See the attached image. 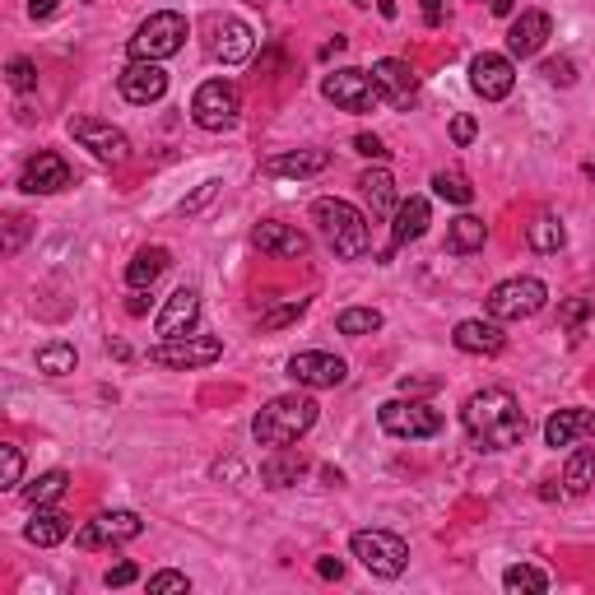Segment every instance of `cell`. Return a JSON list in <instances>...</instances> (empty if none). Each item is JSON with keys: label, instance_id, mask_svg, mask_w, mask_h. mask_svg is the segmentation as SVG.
<instances>
[{"label": "cell", "instance_id": "cell-9", "mask_svg": "<svg viewBox=\"0 0 595 595\" xmlns=\"http://www.w3.org/2000/svg\"><path fill=\"white\" fill-rule=\"evenodd\" d=\"M237 113H242V103H237V89L229 79H205L191 98V121L201 130H233Z\"/></svg>", "mask_w": 595, "mask_h": 595}, {"label": "cell", "instance_id": "cell-3", "mask_svg": "<svg viewBox=\"0 0 595 595\" xmlns=\"http://www.w3.org/2000/svg\"><path fill=\"white\" fill-rule=\"evenodd\" d=\"M312 224L321 229L326 247L336 252L340 261H359L372 247V233H368V214H359L349 201H336V195H321L312 205Z\"/></svg>", "mask_w": 595, "mask_h": 595}, {"label": "cell", "instance_id": "cell-16", "mask_svg": "<svg viewBox=\"0 0 595 595\" xmlns=\"http://www.w3.org/2000/svg\"><path fill=\"white\" fill-rule=\"evenodd\" d=\"M117 89H121L126 103L149 107V103H159L168 94V71L159 61H130L126 71L117 75Z\"/></svg>", "mask_w": 595, "mask_h": 595}, {"label": "cell", "instance_id": "cell-29", "mask_svg": "<svg viewBox=\"0 0 595 595\" xmlns=\"http://www.w3.org/2000/svg\"><path fill=\"white\" fill-rule=\"evenodd\" d=\"M359 187H363V195H368V205H372V214L378 219H386V214H395V182H391V172L386 168H368L363 178H359Z\"/></svg>", "mask_w": 595, "mask_h": 595}, {"label": "cell", "instance_id": "cell-6", "mask_svg": "<svg viewBox=\"0 0 595 595\" xmlns=\"http://www.w3.org/2000/svg\"><path fill=\"white\" fill-rule=\"evenodd\" d=\"M544 302H549L544 284L535 275H517V279H502L489 294V317L493 321H525V317L544 312Z\"/></svg>", "mask_w": 595, "mask_h": 595}, {"label": "cell", "instance_id": "cell-54", "mask_svg": "<svg viewBox=\"0 0 595 595\" xmlns=\"http://www.w3.org/2000/svg\"><path fill=\"white\" fill-rule=\"evenodd\" d=\"M586 178H595V159H591V163H586Z\"/></svg>", "mask_w": 595, "mask_h": 595}, {"label": "cell", "instance_id": "cell-47", "mask_svg": "<svg viewBox=\"0 0 595 595\" xmlns=\"http://www.w3.org/2000/svg\"><path fill=\"white\" fill-rule=\"evenodd\" d=\"M24 233H29V219H10V237H6V252H19V242H24Z\"/></svg>", "mask_w": 595, "mask_h": 595}, {"label": "cell", "instance_id": "cell-23", "mask_svg": "<svg viewBox=\"0 0 595 595\" xmlns=\"http://www.w3.org/2000/svg\"><path fill=\"white\" fill-rule=\"evenodd\" d=\"M428 219H433V210H428L424 195L401 201V205H395V214H391V247H410V242H418L428 233Z\"/></svg>", "mask_w": 595, "mask_h": 595}, {"label": "cell", "instance_id": "cell-21", "mask_svg": "<svg viewBox=\"0 0 595 595\" xmlns=\"http://www.w3.org/2000/svg\"><path fill=\"white\" fill-rule=\"evenodd\" d=\"M451 344L460 349V354H502V344H507V336H502V326L489 317H470V321H460L456 330H451Z\"/></svg>", "mask_w": 595, "mask_h": 595}, {"label": "cell", "instance_id": "cell-11", "mask_svg": "<svg viewBox=\"0 0 595 595\" xmlns=\"http://www.w3.org/2000/svg\"><path fill=\"white\" fill-rule=\"evenodd\" d=\"M470 89H475L484 103H502L507 94L517 89V65H512V56L479 52V56L470 61Z\"/></svg>", "mask_w": 595, "mask_h": 595}, {"label": "cell", "instance_id": "cell-17", "mask_svg": "<svg viewBox=\"0 0 595 595\" xmlns=\"http://www.w3.org/2000/svg\"><path fill=\"white\" fill-rule=\"evenodd\" d=\"M205 47H210V56H214V61L237 65V61H247V56H252L256 33H252V24H242V19H214Z\"/></svg>", "mask_w": 595, "mask_h": 595}, {"label": "cell", "instance_id": "cell-12", "mask_svg": "<svg viewBox=\"0 0 595 595\" xmlns=\"http://www.w3.org/2000/svg\"><path fill=\"white\" fill-rule=\"evenodd\" d=\"M145 531V521L136 512H103L94 521H84L75 531V544L79 549H113V544H126Z\"/></svg>", "mask_w": 595, "mask_h": 595}, {"label": "cell", "instance_id": "cell-31", "mask_svg": "<svg viewBox=\"0 0 595 595\" xmlns=\"http://www.w3.org/2000/svg\"><path fill=\"white\" fill-rule=\"evenodd\" d=\"M563 484H567V493L572 498H582L591 484H595V447H577L567 460V470H563Z\"/></svg>", "mask_w": 595, "mask_h": 595}, {"label": "cell", "instance_id": "cell-18", "mask_svg": "<svg viewBox=\"0 0 595 595\" xmlns=\"http://www.w3.org/2000/svg\"><path fill=\"white\" fill-rule=\"evenodd\" d=\"M372 84H378L382 103H391V107H410L418 98V75L410 71V61H395V56L378 61L372 65Z\"/></svg>", "mask_w": 595, "mask_h": 595}, {"label": "cell", "instance_id": "cell-37", "mask_svg": "<svg viewBox=\"0 0 595 595\" xmlns=\"http://www.w3.org/2000/svg\"><path fill=\"white\" fill-rule=\"evenodd\" d=\"M502 586L507 591H549V572H540V567H531V563H517V567H507L502 572Z\"/></svg>", "mask_w": 595, "mask_h": 595}, {"label": "cell", "instance_id": "cell-41", "mask_svg": "<svg viewBox=\"0 0 595 595\" xmlns=\"http://www.w3.org/2000/svg\"><path fill=\"white\" fill-rule=\"evenodd\" d=\"M549 84H563V89H567V84L572 79H577V65H572L567 56H554V61H544V71H540Z\"/></svg>", "mask_w": 595, "mask_h": 595}, {"label": "cell", "instance_id": "cell-4", "mask_svg": "<svg viewBox=\"0 0 595 595\" xmlns=\"http://www.w3.org/2000/svg\"><path fill=\"white\" fill-rule=\"evenodd\" d=\"M182 42H187V19L178 10H159L136 29V38L126 47H130V61H168L182 52Z\"/></svg>", "mask_w": 595, "mask_h": 595}, {"label": "cell", "instance_id": "cell-22", "mask_svg": "<svg viewBox=\"0 0 595 595\" xmlns=\"http://www.w3.org/2000/svg\"><path fill=\"white\" fill-rule=\"evenodd\" d=\"M549 33H554V24H549L544 10H521L512 19V29H507V52L512 56H535Z\"/></svg>", "mask_w": 595, "mask_h": 595}, {"label": "cell", "instance_id": "cell-15", "mask_svg": "<svg viewBox=\"0 0 595 595\" xmlns=\"http://www.w3.org/2000/svg\"><path fill=\"white\" fill-rule=\"evenodd\" d=\"M19 187H24L29 195H56L65 187H75V172H71V163H65L61 153L42 149L24 163V172H19Z\"/></svg>", "mask_w": 595, "mask_h": 595}, {"label": "cell", "instance_id": "cell-14", "mask_svg": "<svg viewBox=\"0 0 595 595\" xmlns=\"http://www.w3.org/2000/svg\"><path fill=\"white\" fill-rule=\"evenodd\" d=\"M289 378L298 386H312V391H326V386H340L349 378V363L326 354V349H302V354L289 359Z\"/></svg>", "mask_w": 595, "mask_h": 595}, {"label": "cell", "instance_id": "cell-49", "mask_svg": "<svg viewBox=\"0 0 595 595\" xmlns=\"http://www.w3.org/2000/svg\"><path fill=\"white\" fill-rule=\"evenodd\" d=\"M56 6H61V0H29V14H33V19H52Z\"/></svg>", "mask_w": 595, "mask_h": 595}, {"label": "cell", "instance_id": "cell-19", "mask_svg": "<svg viewBox=\"0 0 595 595\" xmlns=\"http://www.w3.org/2000/svg\"><path fill=\"white\" fill-rule=\"evenodd\" d=\"M252 242H256L261 256H275V261H298V256H307V233L294 229V224H279V219H266V224H256Z\"/></svg>", "mask_w": 595, "mask_h": 595}, {"label": "cell", "instance_id": "cell-32", "mask_svg": "<svg viewBox=\"0 0 595 595\" xmlns=\"http://www.w3.org/2000/svg\"><path fill=\"white\" fill-rule=\"evenodd\" d=\"M336 330L340 336L363 340V336H372V330H382V312L378 307H344V312L336 317Z\"/></svg>", "mask_w": 595, "mask_h": 595}, {"label": "cell", "instance_id": "cell-34", "mask_svg": "<svg viewBox=\"0 0 595 595\" xmlns=\"http://www.w3.org/2000/svg\"><path fill=\"white\" fill-rule=\"evenodd\" d=\"M298 475H302V460L289 456V447H284L275 460H266V466H261V479H266L270 489H289V484H298Z\"/></svg>", "mask_w": 595, "mask_h": 595}, {"label": "cell", "instance_id": "cell-38", "mask_svg": "<svg viewBox=\"0 0 595 595\" xmlns=\"http://www.w3.org/2000/svg\"><path fill=\"white\" fill-rule=\"evenodd\" d=\"M24 484V451L0 447V489H19Z\"/></svg>", "mask_w": 595, "mask_h": 595}, {"label": "cell", "instance_id": "cell-48", "mask_svg": "<svg viewBox=\"0 0 595 595\" xmlns=\"http://www.w3.org/2000/svg\"><path fill=\"white\" fill-rule=\"evenodd\" d=\"M424 19H428V29H443V19H447L443 0H424Z\"/></svg>", "mask_w": 595, "mask_h": 595}, {"label": "cell", "instance_id": "cell-27", "mask_svg": "<svg viewBox=\"0 0 595 595\" xmlns=\"http://www.w3.org/2000/svg\"><path fill=\"white\" fill-rule=\"evenodd\" d=\"M168 266H172L168 247H145V252L130 256V266H126V284H130V289H153V284L163 279V270H168Z\"/></svg>", "mask_w": 595, "mask_h": 595}, {"label": "cell", "instance_id": "cell-46", "mask_svg": "<svg viewBox=\"0 0 595 595\" xmlns=\"http://www.w3.org/2000/svg\"><path fill=\"white\" fill-rule=\"evenodd\" d=\"M586 312H591V302H586V298H572V302L563 307V312H559V317H563V326H577V321H582Z\"/></svg>", "mask_w": 595, "mask_h": 595}, {"label": "cell", "instance_id": "cell-36", "mask_svg": "<svg viewBox=\"0 0 595 595\" xmlns=\"http://www.w3.org/2000/svg\"><path fill=\"white\" fill-rule=\"evenodd\" d=\"M38 372H47V378L75 372V344H42L38 349Z\"/></svg>", "mask_w": 595, "mask_h": 595}, {"label": "cell", "instance_id": "cell-53", "mask_svg": "<svg viewBox=\"0 0 595 595\" xmlns=\"http://www.w3.org/2000/svg\"><path fill=\"white\" fill-rule=\"evenodd\" d=\"M489 10L493 14H512V0H489Z\"/></svg>", "mask_w": 595, "mask_h": 595}, {"label": "cell", "instance_id": "cell-8", "mask_svg": "<svg viewBox=\"0 0 595 595\" xmlns=\"http://www.w3.org/2000/svg\"><path fill=\"white\" fill-rule=\"evenodd\" d=\"M326 103H336L340 113H372L382 103L378 84H372V71H359V65H344V71H330L321 79Z\"/></svg>", "mask_w": 595, "mask_h": 595}, {"label": "cell", "instance_id": "cell-2", "mask_svg": "<svg viewBox=\"0 0 595 595\" xmlns=\"http://www.w3.org/2000/svg\"><path fill=\"white\" fill-rule=\"evenodd\" d=\"M317 410L321 405L312 401V395H275V401L252 418V437L261 447L284 451V447H294L302 433H312Z\"/></svg>", "mask_w": 595, "mask_h": 595}, {"label": "cell", "instance_id": "cell-43", "mask_svg": "<svg viewBox=\"0 0 595 595\" xmlns=\"http://www.w3.org/2000/svg\"><path fill=\"white\" fill-rule=\"evenodd\" d=\"M354 153H363V159H378V163H382L391 149H386L378 136H354Z\"/></svg>", "mask_w": 595, "mask_h": 595}, {"label": "cell", "instance_id": "cell-35", "mask_svg": "<svg viewBox=\"0 0 595 595\" xmlns=\"http://www.w3.org/2000/svg\"><path fill=\"white\" fill-rule=\"evenodd\" d=\"M433 191L443 195L447 205H470V201H475V187L460 178V172H447V168H443V172H433Z\"/></svg>", "mask_w": 595, "mask_h": 595}, {"label": "cell", "instance_id": "cell-26", "mask_svg": "<svg viewBox=\"0 0 595 595\" xmlns=\"http://www.w3.org/2000/svg\"><path fill=\"white\" fill-rule=\"evenodd\" d=\"M330 168V153L326 149H298V153H279V159H266L270 178H312V172Z\"/></svg>", "mask_w": 595, "mask_h": 595}, {"label": "cell", "instance_id": "cell-51", "mask_svg": "<svg viewBox=\"0 0 595 595\" xmlns=\"http://www.w3.org/2000/svg\"><path fill=\"white\" fill-rule=\"evenodd\" d=\"M354 6H359V10H368V6H378V10L386 14V19H395V0H354Z\"/></svg>", "mask_w": 595, "mask_h": 595}, {"label": "cell", "instance_id": "cell-13", "mask_svg": "<svg viewBox=\"0 0 595 595\" xmlns=\"http://www.w3.org/2000/svg\"><path fill=\"white\" fill-rule=\"evenodd\" d=\"M71 136L94 153V159L103 163H121L126 153H130V140H126V130H117L113 121H94V117H71Z\"/></svg>", "mask_w": 595, "mask_h": 595}, {"label": "cell", "instance_id": "cell-33", "mask_svg": "<svg viewBox=\"0 0 595 595\" xmlns=\"http://www.w3.org/2000/svg\"><path fill=\"white\" fill-rule=\"evenodd\" d=\"M65 489H71V475H65V470H47V475H38L33 484H24V498L33 507H42V502L65 498Z\"/></svg>", "mask_w": 595, "mask_h": 595}, {"label": "cell", "instance_id": "cell-50", "mask_svg": "<svg viewBox=\"0 0 595 595\" xmlns=\"http://www.w3.org/2000/svg\"><path fill=\"white\" fill-rule=\"evenodd\" d=\"M126 312H130V317H145V312H149V294H145V289H136V298L126 302Z\"/></svg>", "mask_w": 595, "mask_h": 595}, {"label": "cell", "instance_id": "cell-28", "mask_svg": "<svg viewBox=\"0 0 595 595\" xmlns=\"http://www.w3.org/2000/svg\"><path fill=\"white\" fill-rule=\"evenodd\" d=\"M484 242H489V224H484V219H475V214L451 219V229H447V252L451 256H470V252L484 247Z\"/></svg>", "mask_w": 595, "mask_h": 595}, {"label": "cell", "instance_id": "cell-45", "mask_svg": "<svg viewBox=\"0 0 595 595\" xmlns=\"http://www.w3.org/2000/svg\"><path fill=\"white\" fill-rule=\"evenodd\" d=\"M475 136H479V121H475V117H456V121H451V140H456V145H470Z\"/></svg>", "mask_w": 595, "mask_h": 595}, {"label": "cell", "instance_id": "cell-20", "mask_svg": "<svg viewBox=\"0 0 595 595\" xmlns=\"http://www.w3.org/2000/svg\"><path fill=\"white\" fill-rule=\"evenodd\" d=\"M195 321H201V294L182 284V289L163 302V312H159V321H153V330H159L163 340H178V336H191Z\"/></svg>", "mask_w": 595, "mask_h": 595}, {"label": "cell", "instance_id": "cell-1", "mask_svg": "<svg viewBox=\"0 0 595 595\" xmlns=\"http://www.w3.org/2000/svg\"><path fill=\"white\" fill-rule=\"evenodd\" d=\"M460 424L479 451H512L525 437V410L507 386H484L460 405Z\"/></svg>", "mask_w": 595, "mask_h": 595}, {"label": "cell", "instance_id": "cell-39", "mask_svg": "<svg viewBox=\"0 0 595 595\" xmlns=\"http://www.w3.org/2000/svg\"><path fill=\"white\" fill-rule=\"evenodd\" d=\"M191 582H187V572H153L149 577V595H187Z\"/></svg>", "mask_w": 595, "mask_h": 595}, {"label": "cell", "instance_id": "cell-25", "mask_svg": "<svg viewBox=\"0 0 595 595\" xmlns=\"http://www.w3.org/2000/svg\"><path fill=\"white\" fill-rule=\"evenodd\" d=\"M24 535H29V544H38V549H52V544H61L65 535H71V517H65L61 507L42 502L38 512H33V521L24 525Z\"/></svg>", "mask_w": 595, "mask_h": 595}, {"label": "cell", "instance_id": "cell-5", "mask_svg": "<svg viewBox=\"0 0 595 595\" xmlns=\"http://www.w3.org/2000/svg\"><path fill=\"white\" fill-rule=\"evenodd\" d=\"M349 554H354L372 577H401L410 567V544L391 531H354L349 535Z\"/></svg>", "mask_w": 595, "mask_h": 595}, {"label": "cell", "instance_id": "cell-30", "mask_svg": "<svg viewBox=\"0 0 595 595\" xmlns=\"http://www.w3.org/2000/svg\"><path fill=\"white\" fill-rule=\"evenodd\" d=\"M525 242H531L535 252H544V256L563 252V242H567V229H563V219H559V214H535L531 224H525Z\"/></svg>", "mask_w": 595, "mask_h": 595}, {"label": "cell", "instance_id": "cell-40", "mask_svg": "<svg viewBox=\"0 0 595 595\" xmlns=\"http://www.w3.org/2000/svg\"><path fill=\"white\" fill-rule=\"evenodd\" d=\"M6 79H10V89H33V84H38V65L29 56H14L6 65Z\"/></svg>", "mask_w": 595, "mask_h": 595}, {"label": "cell", "instance_id": "cell-52", "mask_svg": "<svg viewBox=\"0 0 595 595\" xmlns=\"http://www.w3.org/2000/svg\"><path fill=\"white\" fill-rule=\"evenodd\" d=\"M317 572H321V577H340L344 563H340V559H321V563H317Z\"/></svg>", "mask_w": 595, "mask_h": 595}, {"label": "cell", "instance_id": "cell-42", "mask_svg": "<svg viewBox=\"0 0 595 595\" xmlns=\"http://www.w3.org/2000/svg\"><path fill=\"white\" fill-rule=\"evenodd\" d=\"M307 312V298H294L289 307H279V312H270V317H261V330H279V326H289L294 317H302Z\"/></svg>", "mask_w": 595, "mask_h": 595}, {"label": "cell", "instance_id": "cell-7", "mask_svg": "<svg viewBox=\"0 0 595 595\" xmlns=\"http://www.w3.org/2000/svg\"><path fill=\"white\" fill-rule=\"evenodd\" d=\"M378 424L391 433V437H405V443H424V437H437L443 433V414L424 401H386L378 410Z\"/></svg>", "mask_w": 595, "mask_h": 595}, {"label": "cell", "instance_id": "cell-24", "mask_svg": "<svg viewBox=\"0 0 595 595\" xmlns=\"http://www.w3.org/2000/svg\"><path fill=\"white\" fill-rule=\"evenodd\" d=\"M591 433H595V410H559V414H549V424H544V443L549 447H572Z\"/></svg>", "mask_w": 595, "mask_h": 595}, {"label": "cell", "instance_id": "cell-44", "mask_svg": "<svg viewBox=\"0 0 595 595\" xmlns=\"http://www.w3.org/2000/svg\"><path fill=\"white\" fill-rule=\"evenodd\" d=\"M136 577H140V567H136V563H117V567H107V577H103V582H107V586H130Z\"/></svg>", "mask_w": 595, "mask_h": 595}, {"label": "cell", "instance_id": "cell-10", "mask_svg": "<svg viewBox=\"0 0 595 595\" xmlns=\"http://www.w3.org/2000/svg\"><path fill=\"white\" fill-rule=\"evenodd\" d=\"M224 359V344L214 336H178V340H159L149 349L153 368H210Z\"/></svg>", "mask_w": 595, "mask_h": 595}]
</instances>
